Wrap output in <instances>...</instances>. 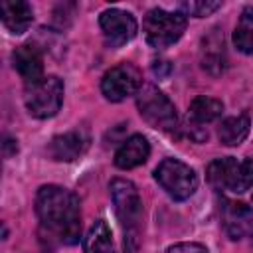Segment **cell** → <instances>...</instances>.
<instances>
[{
	"label": "cell",
	"mask_w": 253,
	"mask_h": 253,
	"mask_svg": "<svg viewBox=\"0 0 253 253\" xmlns=\"http://www.w3.org/2000/svg\"><path fill=\"white\" fill-rule=\"evenodd\" d=\"M24 103L30 115L36 119L53 117L63 103V81L57 75H43L36 83L26 85Z\"/></svg>",
	"instance_id": "5b68a950"
},
{
	"label": "cell",
	"mask_w": 253,
	"mask_h": 253,
	"mask_svg": "<svg viewBox=\"0 0 253 253\" xmlns=\"http://www.w3.org/2000/svg\"><path fill=\"white\" fill-rule=\"evenodd\" d=\"M36 213L42 227L61 243L73 245L79 241L81 208L73 192L55 184L42 186L36 196Z\"/></svg>",
	"instance_id": "6da1fadb"
},
{
	"label": "cell",
	"mask_w": 253,
	"mask_h": 253,
	"mask_svg": "<svg viewBox=\"0 0 253 253\" xmlns=\"http://www.w3.org/2000/svg\"><path fill=\"white\" fill-rule=\"evenodd\" d=\"M83 253H115L113 233L103 219H97L89 227L83 239Z\"/></svg>",
	"instance_id": "e0dca14e"
},
{
	"label": "cell",
	"mask_w": 253,
	"mask_h": 253,
	"mask_svg": "<svg viewBox=\"0 0 253 253\" xmlns=\"http://www.w3.org/2000/svg\"><path fill=\"white\" fill-rule=\"evenodd\" d=\"M4 150H6V156H10L12 152H16V150H18V144H16V140H12V138H6V142H4Z\"/></svg>",
	"instance_id": "603a6c76"
},
{
	"label": "cell",
	"mask_w": 253,
	"mask_h": 253,
	"mask_svg": "<svg viewBox=\"0 0 253 253\" xmlns=\"http://www.w3.org/2000/svg\"><path fill=\"white\" fill-rule=\"evenodd\" d=\"M223 111V103L219 99H213V97H206V95H200L196 97L192 103H190V117L192 121H196L198 125H204V123H211L215 121Z\"/></svg>",
	"instance_id": "ac0fdd59"
},
{
	"label": "cell",
	"mask_w": 253,
	"mask_h": 253,
	"mask_svg": "<svg viewBox=\"0 0 253 253\" xmlns=\"http://www.w3.org/2000/svg\"><path fill=\"white\" fill-rule=\"evenodd\" d=\"M136 107L140 117L158 130H172L178 125V113L174 103L154 85L144 83L136 93Z\"/></svg>",
	"instance_id": "8992f818"
},
{
	"label": "cell",
	"mask_w": 253,
	"mask_h": 253,
	"mask_svg": "<svg viewBox=\"0 0 253 253\" xmlns=\"http://www.w3.org/2000/svg\"><path fill=\"white\" fill-rule=\"evenodd\" d=\"M154 180L162 186V190L172 200H178V202L188 200L198 188L196 172L188 164L176 158H164L154 170Z\"/></svg>",
	"instance_id": "52a82bcc"
},
{
	"label": "cell",
	"mask_w": 253,
	"mask_h": 253,
	"mask_svg": "<svg viewBox=\"0 0 253 253\" xmlns=\"http://www.w3.org/2000/svg\"><path fill=\"white\" fill-rule=\"evenodd\" d=\"M249 128H251V119H249V115L243 113V115L227 117L225 121H221L219 130H217V136H219L221 144H225V146H237V144H241L247 138Z\"/></svg>",
	"instance_id": "2e32d148"
},
{
	"label": "cell",
	"mask_w": 253,
	"mask_h": 253,
	"mask_svg": "<svg viewBox=\"0 0 253 253\" xmlns=\"http://www.w3.org/2000/svg\"><path fill=\"white\" fill-rule=\"evenodd\" d=\"M186 30V16L182 12H168L162 8H152L146 12L142 22L144 40L156 49H164L176 43Z\"/></svg>",
	"instance_id": "3957f363"
},
{
	"label": "cell",
	"mask_w": 253,
	"mask_h": 253,
	"mask_svg": "<svg viewBox=\"0 0 253 253\" xmlns=\"http://www.w3.org/2000/svg\"><path fill=\"white\" fill-rule=\"evenodd\" d=\"M200 59L202 67L210 71L211 75H219L225 67V45H223V34L219 30H211L204 40L200 47Z\"/></svg>",
	"instance_id": "4fadbf2b"
},
{
	"label": "cell",
	"mask_w": 253,
	"mask_h": 253,
	"mask_svg": "<svg viewBox=\"0 0 253 253\" xmlns=\"http://www.w3.org/2000/svg\"><path fill=\"white\" fill-rule=\"evenodd\" d=\"M148 154H150L148 140L142 134H132L126 140H123V144L119 146V150L115 154V164H117V168L130 170V168L144 164Z\"/></svg>",
	"instance_id": "5bb4252c"
},
{
	"label": "cell",
	"mask_w": 253,
	"mask_h": 253,
	"mask_svg": "<svg viewBox=\"0 0 253 253\" xmlns=\"http://www.w3.org/2000/svg\"><path fill=\"white\" fill-rule=\"evenodd\" d=\"M99 26L103 30L105 42L111 47H121L136 36L134 16L130 12H125V10H119V8L105 10L99 16Z\"/></svg>",
	"instance_id": "9c48e42d"
},
{
	"label": "cell",
	"mask_w": 253,
	"mask_h": 253,
	"mask_svg": "<svg viewBox=\"0 0 253 253\" xmlns=\"http://www.w3.org/2000/svg\"><path fill=\"white\" fill-rule=\"evenodd\" d=\"M178 8H180V12H182L184 16L204 18V16H210L211 12H215L217 8H221V2H211V0H192V2H180Z\"/></svg>",
	"instance_id": "ffe728a7"
},
{
	"label": "cell",
	"mask_w": 253,
	"mask_h": 253,
	"mask_svg": "<svg viewBox=\"0 0 253 253\" xmlns=\"http://www.w3.org/2000/svg\"><path fill=\"white\" fill-rule=\"evenodd\" d=\"M111 200L115 206V213L125 231V251L136 253L140 245V221H142V200L138 196L136 186L130 180L115 178L109 186Z\"/></svg>",
	"instance_id": "7a4b0ae2"
},
{
	"label": "cell",
	"mask_w": 253,
	"mask_h": 253,
	"mask_svg": "<svg viewBox=\"0 0 253 253\" xmlns=\"http://www.w3.org/2000/svg\"><path fill=\"white\" fill-rule=\"evenodd\" d=\"M0 16L2 24L12 32V34H24L32 20H34V10L28 2L24 0H8L0 4Z\"/></svg>",
	"instance_id": "9a60e30c"
},
{
	"label": "cell",
	"mask_w": 253,
	"mask_h": 253,
	"mask_svg": "<svg viewBox=\"0 0 253 253\" xmlns=\"http://www.w3.org/2000/svg\"><path fill=\"white\" fill-rule=\"evenodd\" d=\"M166 253H208V249L200 243H176L168 247Z\"/></svg>",
	"instance_id": "44dd1931"
},
{
	"label": "cell",
	"mask_w": 253,
	"mask_h": 253,
	"mask_svg": "<svg viewBox=\"0 0 253 253\" xmlns=\"http://www.w3.org/2000/svg\"><path fill=\"white\" fill-rule=\"evenodd\" d=\"M233 43L241 53H253V6H245L233 32Z\"/></svg>",
	"instance_id": "d6986e66"
},
{
	"label": "cell",
	"mask_w": 253,
	"mask_h": 253,
	"mask_svg": "<svg viewBox=\"0 0 253 253\" xmlns=\"http://www.w3.org/2000/svg\"><path fill=\"white\" fill-rule=\"evenodd\" d=\"M12 63L26 85L36 83L38 79L43 77V55H42L40 47L34 43L18 45L12 53Z\"/></svg>",
	"instance_id": "8fae6325"
},
{
	"label": "cell",
	"mask_w": 253,
	"mask_h": 253,
	"mask_svg": "<svg viewBox=\"0 0 253 253\" xmlns=\"http://www.w3.org/2000/svg\"><path fill=\"white\" fill-rule=\"evenodd\" d=\"M140 87H142L140 71L128 61L111 67L101 79V91H103L105 99L113 101V103L125 101L126 97L138 93Z\"/></svg>",
	"instance_id": "ba28073f"
},
{
	"label": "cell",
	"mask_w": 253,
	"mask_h": 253,
	"mask_svg": "<svg viewBox=\"0 0 253 253\" xmlns=\"http://www.w3.org/2000/svg\"><path fill=\"white\" fill-rule=\"evenodd\" d=\"M89 146V136L83 130H71L59 136H53L47 144V154L57 162H71L79 158Z\"/></svg>",
	"instance_id": "7c38bea8"
},
{
	"label": "cell",
	"mask_w": 253,
	"mask_h": 253,
	"mask_svg": "<svg viewBox=\"0 0 253 253\" xmlns=\"http://www.w3.org/2000/svg\"><path fill=\"white\" fill-rule=\"evenodd\" d=\"M223 229L231 239H243L253 231V211L243 202L223 200L221 206Z\"/></svg>",
	"instance_id": "30bf717a"
},
{
	"label": "cell",
	"mask_w": 253,
	"mask_h": 253,
	"mask_svg": "<svg viewBox=\"0 0 253 253\" xmlns=\"http://www.w3.org/2000/svg\"><path fill=\"white\" fill-rule=\"evenodd\" d=\"M206 176L208 182L217 190H231L237 194L247 192L253 186V158H217L208 166Z\"/></svg>",
	"instance_id": "277c9868"
},
{
	"label": "cell",
	"mask_w": 253,
	"mask_h": 253,
	"mask_svg": "<svg viewBox=\"0 0 253 253\" xmlns=\"http://www.w3.org/2000/svg\"><path fill=\"white\" fill-rule=\"evenodd\" d=\"M152 71H154V75H158V77H166V75L172 71V65H170L166 59H160V61H154Z\"/></svg>",
	"instance_id": "7402d4cb"
}]
</instances>
